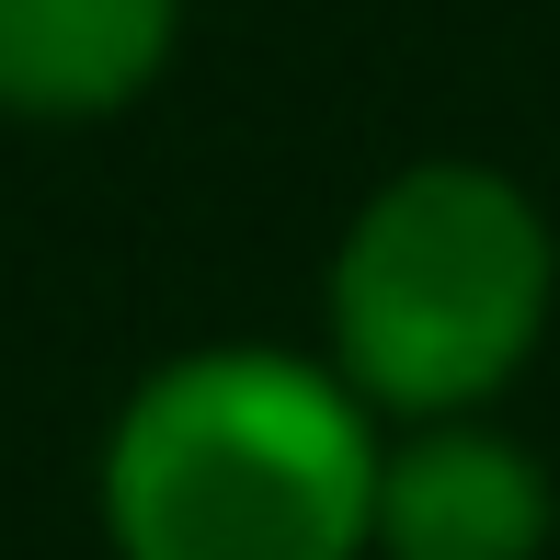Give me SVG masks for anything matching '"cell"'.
Masks as SVG:
<instances>
[{
	"mask_svg": "<svg viewBox=\"0 0 560 560\" xmlns=\"http://www.w3.org/2000/svg\"><path fill=\"white\" fill-rule=\"evenodd\" d=\"M104 515L126 560H354L377 538L366 400L264 343L184 354L126 400Z\"/></svg>",
	"mask_w": 560,
	"mask_h": 560,
	"instance_id": "6da1fadb",
	"label": "cell"
},
{
	"mask_svg": "<svg viewBox=\"0 0 560 560\" xmlns=\"http://www.w3.org/2000/svg\"><path fill=\"white\" fill-rule=\"evenodd\" d=\"M549 320V218L480 161H423L354 218L332 264V343L354 400L469 412L538 354Z\"/></svg>",
	"mask_w": 560,
	"mask_h": 560,
	"instance_id": "7a4b0ae2",
	"label": "cell"
},
{
	"mask_svg": "<svg viewBox=\"0 0 560 560\" xmlns=\"http://www.w3.org/2000/svg\"><path fill=\"white\" fill-rule=\"evenodd\" d=\"M377 549L389 560H538L549 549V480L526 446L480 423H423L377 457Z\"/></svg>",
	"mask_w": 560,
	"mask_h": 560,
	"instance_id": "3957f363",
	"label": "cell"
},
{
	"mask_svg": "<svg viewBox=\"0 0 560 560\" xmlns=\"http://www.w3.org/2000/svg\"><path fill=\"white\" fill-rule=\"evenodd\" d=\"M172 58V0H0V104L104 115Z\"/></svg>",
	"mask_w": 560,
	"mask_h": 560,
	"instance_id": "277c9868",
	"label": "cell"
}]
</instances>
